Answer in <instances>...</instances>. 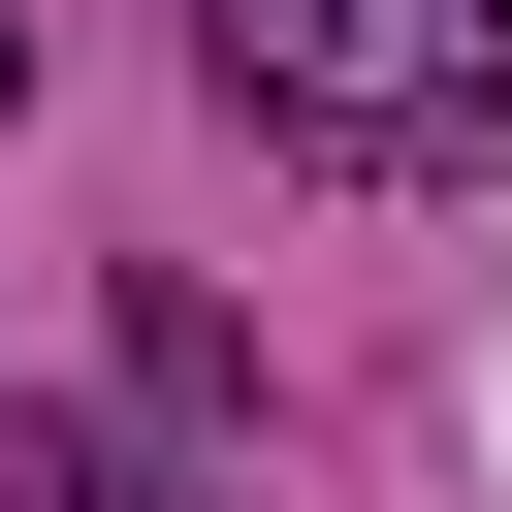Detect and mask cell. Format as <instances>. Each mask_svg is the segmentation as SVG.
Masks as SVG:
<instances>
[{
	"label": "cell",
	"mask_w": 512,
	"mask_h": 512,
	"mask_svg": "<svg viewBox=\"0 0 512 512\" xmlns=\"http://www.w3.org/2000/svg\"><path fill=\"white\" fill-rule=\"evenodd\" d=\"M128 416H192V448L256 416V352H224V288H128Z\"/></svg>",
	"instance_id": "obj_3"
},
{
	"label": "cell",
	"mask_w": 512,
	"mask_h": 512,
	"mask_svg": "<svg viewBox=\"0 0 512 512\" xmlns=\"http://www.w3.org/2000/svg\"><path fill=\"white\" fill-rule=\"evenodd\" d=\"M192 96L352 192H448V160H512V0H192Z\"/></svg>",
	"instance_id": "obj_1"
},
{
	"label": "cell",
	"mask_w": 512,
	"mask_h": 512,
	"mask_svg": "<svg viewBox=\"0 0 512 512\" xmlns=\"http://www.w3.org/2000/svg\"><path fill=\"white\" fill-rule=\"evenodd\" d=\"M0 96H32V0H0Z\"/></svg>",
	"instance_id": "obj_4"
},
{
	"label": "cell",
	"mask_w": 512,
	"mask_h": 512,
	"mask_svg": "<svg viewBox=\"0 0 512 512\" xmlns=\"http://www.w3.org/2000/svg\"><path fill=\"white\" fill-rule=\"evenodd\" d=\"M0 512H192V416H64V384H0Z\"/></svg>",
	"instance_id": "obj_2"
}]
</instances>
